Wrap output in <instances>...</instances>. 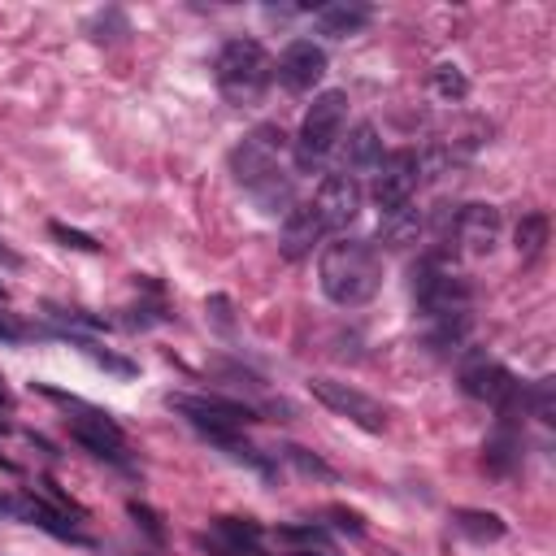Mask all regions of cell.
Masks as SVG:
<instances>
[{
    "label": "cell",
    "instance_id": "6da1fadb",
    "mask_svg": "<svg viewBox=\"0 0 556 556\" xmlns=\"http://www.w3.org/2000/svg\"><path fill=\"white\" fill-rule=\"evenodd\" d=\"M322 296L339 309H357L378 296L383 287V252L370 239H335L318 257Z\"/></svg>",
    "mask_w": 556,
    "mask_h": 556
},
{
    "label": "cell",
    "instance_id": "7a4b0ae2",
    "mask_svg": "<svg viewBox=\"0 0 556 556\" xmlns=\"http://www.w3.org/2000/svg\"><path fill=\"white\" fill-rule=\"evenodd\" d=\"M270 79H274V61L257 40H231L213 61V83H218L226 105L235 109L257 105Z\"/></svg>",
    "mask_w": 556,
    "mask_h": 556
},
{
    "label": "cell",
    "instance_id": "3957f363",
    "mask_svg": "<svg viewBox=\"0 0 556 556\" xmlns=\"http://www.w3.org/2000/svg\"><path fill=\"white\" fill-rule=\"evenodd\" d=\"M344 126H348V92H318L313 96V105L305 113V122H300V135H296V166L300 170H318L326 157L339 148V139H344Z\"/></svg>",
    "mask_w": 556,
    "mask_h": 556
},
{
    "label": "cell",
    "instance_id": "277c9868",
    "mask_svg": "<svg viewBox=\"0 0 556 556\" xmlns=\"http://www.w3.org/2000/svg\"><path fill=\"white\" fill-rule=\"evenodd\" d=\"M283 157H287V131L278 122H261L239 139L226 161H231L235 183L244 187V192H252V187H261L265 179H274L278 170H287Z\"/></svg>",
    "mask_w": 556,
    "mask_h": 556
},
{
    "label": "cell",
    "instance_id": "5b68a950",
    "mask_svg": "<svg viewBox=\"0 0 556 556\" xmlns=\"http://www.w3.org/2000/svg\"><path fill=\"white\" fill-rule=\"evenodd\" d=\"M457 378H461L465 396L491 404L496 413H517V404H522V383H517L500 361H491L487 352H474V357L461 365Z\"/></svg>",
    "mask_w": 556,
    "mask_h": 556
},
{
    "label": "cell",
    "instance_id": "8992f818",
    "mask_svg": "<svg viewBox=\"0 0 556 556\" xmlns=\"http://www.w3.org/2000/svg\"><path fill=\"white\" fill-rule=\"evenodd\" d=\"M309 391H313V400H318V404H326V409L339 413V417H348V422L361 426V431H370V435L387 431V409L374 396H365L361 387L339 383V378H313Z\"/></svg>",
    "mask_w": 556,
    "mask_h": 556
},
{
    "label": "cell",
    "instance_id": "52a82bcc",
    "mask_svg": "<svg viewBox=\"0 0 556 556\" xmlns=\"http://www.w3.org/2000/svg\"><path fill=\"white\" fill-rule=\"evenodd\" d=\"M166 404L174 413H183L187 422L205 431H239L248 422H261V413L244 400H226V396H166Z\"/></svg>",
    "mask_w": 556,
    "mask_h": 556
},
{
    "label": "cell",
    "instance_id": "ba28073f",
    "mask_svg": "<svg viewBox=\"0 0 556 556\" xmlns=\"http://www.w3.org/2000/svg\"><path fill=\"white\" fill-rule=\"evenodd\" d=\"M417 183H422V157H417L413 148L383 153V161H378V170H374V205H378V213L409 205Z\"/></svg>",
    "mask_w": 556,
    "mask_h": 556
},
{
    "label": "cell",
    "instance_id": "9c48e42d",
    "mask_svg": "<svg viewBox=\"0 0 556 556\" xmlns=\"http://www.w3.org/2000/svg\"><path fill=\"white\" fill-rule=\"evenodd\" d=\"M66 409H74L79 417H70V439L74 444H83L92 457L100 461H113V465H122V448H126V439H122V426L113 422V417L105 409H92V404H83L79 396H74Z\"/></svg>",
    "mask_w": 556,
    "mask_h": 556
},
{
    "label": "cell",
    "instance_id": "30bf717a",
    "mask_svg": "<svg viewBox=\"0 0 556 556\" xmlns=\"http://www.w3.org/2000/svg\"><path fill=\"white\" fill-rule=\"evenodd\" d=\"M274 79L287 87V92H313L326 79V48L313 40H292L274 61Z\"/></svg>",
    "mask_w": 556,
    "mask_h": 556
},
{
    "label": "cell",
    "instance_id": "8fae6325",
    "mask_svg": "<svg viewBox=\"0 0 556 556\" xmlns=\"http://www.w3.org/2000/svg\"><path fill=\"white\" fill-rule=\"evenodd\" d=\"M326 222H322V213L313 200H305V205H292L283 213V231H278V252H283L287 261H300V257H309L318 244H326Z\"/></svg>",
    "mask_w": 556,
    "mask_h": 556
},
{
    "label": "cell",
    "instance_id": "7c38bea8",
    "mask_svg": "<svg viewBox=\"0 0 556 556\" xmlns=\"http://www.w3.org/2000/svg\"><path fill=\"white\" fill-rule=\"evenodd\" d=\"M196 548L213 556H265L261 552V526L252 517H213V535H196Z\"/></svg>",
    "mask_w": 556,
    "mask_h": 556
},
{
    "label": "cell",
    "instance_id": "4fadbf2b",
    "mask_svg": "<svg viewBox=\"0 0 556 556\" xmlns=\"http://www.w3.org/2000/svg\"><path fill=\"white\" fill-rule=\"evenodd\" d=\"M361 200H365V192H361L357 179H348V174H326L318 196H313V205H318L326 231H344V226L361 213Z\"/></svg>",
    "mask_w": 556,
    "mask_h": 556
},
{
    "label": "cell",
    "instance_id": "5bb4252c",
    "mask_svg": "<svg viewBox=\"0 0 556 556\" xmlns=\"http://www.w3.org/2000/svg\"><path fill=\"white\" fill-rule=\"evenodd\" d=\"M500 231H504V222H500L496 205H465L457 213V226H452V239H457L465 252H474V257H491L500 244Z\"/></svg>",
    "mask_w": 556,
    "mask_h": 556
},
{
    "label": "cell",
    "instance_id": "9a60e30c",
    "mask_svg": "<svg viewBox=\"0 0 556 556\" xmlns=\"http://www.w3.org/2000/svg\"><path fill=\"white\" fill-rule=\"evenodd\" d=\"M517 461H522V431H517V413H500L496 426H491L487 444H483V465L487 474H513Z\"/></svg>",
    "mask_w": 556,
    "mask_h": 556
},
{
    "label": "cell",
    "instance_id": "2e32d148",
    "mask_svg": "<svg viewBox=\"0 0 556 556\" xmlns=\"http://www.w3.org/2000/svg\"><path fill=\"white\" fill-rule=\"evenodd\" d=\"M14 517L18 522H31V526H40V530H48L53 539H66V543H87V535H79L66 517L70 513H61V509H53L44 496H14Z\"/></svg>",
    "mask_w": 556,
    "mask_h": 556
},
{
    "label": "cell",
    "instance_id": "e0dca14e",
    "mask_svg": "<svg viewBox=\"0 0 556 556\" xmlns=\"http://www.w3.org/2000/svg\"><path fill=\"white\" fill-rule=\"evenodd\" d=\"M378 161H383V139H378L374 122H357L352 135L344 139V174L348 179H361V174H374Z\"/></svg>",
    "mask_w": 556,
    "mask_h": 556
},
{
    "label": "cell",
    "instance_id": "ac0fdd59",
    "mask_svg": "<svg viewBox=\"0 0 556 556\" xmlns=\"http://www.w3.org/2000/svg\"><path fill=\"white\" fill-rule=\"evenodd\" d=\"M374 22V9L361 5V0H335V5L318 9V31L326 40H348V35H361Z\"/></svg>",
    "mask_w": 556,
    "mask_h": 556
},
{
    "label": "cell",
    "instance_id": "d6986e66",
    "mask_svg": "<svg viewBox=\"0 0 556 556\" xmlns=\"http://www.w3.org/2000/svg\"><path fill=\"white\" fill-rule=\"evenodd\" d=\"M252 205H257L261 213H270V218H278V213H287L296 205V174L292 170H278L274 179H265L261 187H252Z\"/></svg>",
    "mask_w": 556,
    "mask_h": 556
},
{
    "label": "cell",
    "instance_id": "ffe728a7",
    "mask_svg": "<svg viewBox=\"0 0 556 556\" xmlns=\"http://www.w3.org/2000/svg\"><path fill=\"white\" fill-rule=\"evenodd\" d=\"M417 231H422V209L413 205H400V209H387V213H378V235L387 239V244H396V248H404V244H413L417 239Z\"/></svg>",
    "mask_w": 556,
    "mask_h": 556
},
{
    "label": "cell",
    "instance_id": "44dd1931",
    "mask_svg": "<svg viewBox=\"0 0 556 556\" xmlns=\"http://www.w3.org/2000/svg\"><path fill=\"white\" fill-rule=\"evenodd\" d=\"M452 526L474 543H496V539H504V530H509L500 513H487V509H457L452 513Z\"/></svg>",
    "mask_w": 556,
    "mask_h": 556
},
{
    "label": "cell",
    "instance_id": "7402d4cb",
    "mask_svg": "<svg viewBox=\"0 0 556 556\" xmlns=\"http://www.w3.org/2000/svg\"><path fill=\"white\" fill-rule=\"evenodd\" d=\"M274 539L287 543V548H296V556H305V552H326V548H331V535H326L318 522H283V526L274 530Z\"/></svg>",
    "mask_w": 556,
    "mask_h": 556
},
{
    "label": "cell",
    "instance_id": "603a6c76",
    "mask_svg": "<svg viewBox=\"0 0 556 556\" xmlns=\"http://www.w3.org/2000/svg\"><path fill=\"white\" fill-rule=\"evenodd\" d=\"M548 235H552L548 213H522V222H517V231H513V244L530 261V257H539V252L548 248Z\"/></svg>",
    "mask_w": 556,
    "mask_h": 556
},
{
    "label": "cell",
    "instance_id": "cb8c5ba5",
    "mask_svg": "<svg viewBox=\"0 0 556 556\" xmlns=\"http://www.w3.org/2000/svg\"><path fill=\"white\" fill-rule=\"evenodd\" d=\"M61 339H70V344H79L83 348V357L87 361H96L100 370H109V374H122V378H135L139 374V365L131 357H118V352H109V348H100L96 339H83V335H66V331H57Z\"/></svg>",
    "mask_w": 556,
    "mask_h": 556
},
{
    "label": "cell",
    "instance_id": "d4e9b609",
    "mask_svg": "<svg viewBox=\"0 0 556 556\" xmlns=\"http://www.w3.org/2000/svg\"><path fill=\"white\" fill-rule=\"evenodd\" d=\"M522 404L539 417L543 426H552L556 422V383H552V378H539L530 391H522Z\"/></svg>",
    "mask_w": 556,
    "mask_h": 556
},
{
    "label": "cell",
    "instance_id": "484cf974",
    "mask_svg": "<svg viewBox=\"0 0 556 556\" xmlns=\"http://www.w3.org/2000/svg\"><path fill=\"white\" fill-rule=\"evenodd\" d=\"M283 457H287V465H296V470L305 474V478H322V483H335V478H339L322 457H313V452H309V448H300V444H287V448H283Z\"/></svg>",
    "mask_w": 556,
    "mask_h": 556
},
{
    "label": "cell",
    "instance_id": "4316f807",
    "mask_svg": "<svg viewBox=\"0 0 556 556\" xmlns=\"http://www.w3.org/2000/svg\"><path fill=\"white\" fill-rule=\"evenodd\" d=\"M435 92L444 100H465L470 96V79L461 74V66H435Z\"/></svg>",
    "mask_w": 556,
    "mask_h": 556
},
{
    "label": "cell",
    "instance_id": "83f0119b",
    "mask_svg": "<svg viewBox=\"0 0 556 556\" xmlns=\"http://www.w3.org/2000/svg\"><path fill=\"white\" fill-rule=\"evenodd\" d=\"M48 235H53L57 244L74 248V252H100V239H92L87 231H79V226H66V222H48Z\"/></svg>",
    "mask_w": 556,
    "mask_h": 556
},
{
    "label": "cell",
    "instance_id": "f1b7e54d",
    "mask_svg": "<svg viewBox=\"0 0 556 556\" xmlns=\"http://www.w3.org/2000/svg\"><path fill=\"white\" fill-rule=\"evenodd\" d=\"M126 513H131L135 522L144 526V535H148V539H157V543L166 539V526H161V517H157L153 509H148V504H139V500H131V504H126Z\"/></svg>",
    "mask_w": 556,
    "mask_h": 556
},
{
    "label": "cell",
    "instance_id": "f546056e",
    "mask_svg": "<svg viewBox=\"0 0 556 556\" xmlns=\"http://www.w3.org/2000/svg\"><path fill=\"white\" fill-rule=\"evenodd\" d=\"M205 313L213 322H218V331H235V309H231V300H226L222 292H213L209 300H205Z\"/></svg>",
    "mask_w": 556,
    "mask_h": 556
},
{
    "label": "cell",
    "instance_id": "4dcf8cb0",
    "mask_svg": "<svg viewBox=\"0 0 556 556\" xmlns=\"http://www.w3.org/2000/svg\"><path fill=\"white\" fill-rule=\"evenodd\" d=\"M40 487H44L48 496H53V500L61 504V513H74V517H83V504H74V496H70V491L57 483V478H40Z\"/></svg>",
    "mask_w": 556,
    "mask_h": 556
},
{
    "label": "cell",
    "instance_id": "1f68e13d",
    "mask_svg": "<svg viewBox=\"0 0 556 556\" xmlns=\"http://www.w3.org/2000/svg\"><path fill=\"white\" fill-rule=\"evenodd\" d=\"M331 517H335V526H339V530H348V535H365V522H361V513L344 509V504H331Z\"/></svg>",
    "mask_w": 556,
    "mask_h": 556
},
{
    "label": "cell",
    "instance_id": "d6a6232c",
    "mask_svg": "<svg viewBox=\"0 0 556 556\" xmlns=\"http://www.w3.org/2000/svg\"><path fill=\"white\" fill-rule=\"evenodd\" d=\"M22 339H27V326L9 318V313H0V344H22Z\"/></svg>",
    "mask_w": 556,
    "mask_h": 556
},
{
    "label": "cell",
    "instance_id": "836d02e7",
    "mask_svg": "<svg viewBox=\"0 0 556 556\" xmlns=\"http://www.w3.org/2000/svg\"><path fill=\"white\" fill-rule=\"evenodd\" d=\"M0 265H5V270H18V265H22V257H18L14 248H5V244H0Z\"/></svg>",
    "mask_w": 556,
    "mask_h": 556
},
{
    "label": "cell",
    "instance_id": "e575fe53",
    "mask_svg": "<svg viewBox=\"0 0 556 556\" xmlns=\"http://www.w3.org/2000/svg\"><path fill=\"white\" fill-rule=\"evenodd\" d=\"M0 409H14V391H9L5 383H0Z\"/></svg>",
    "mask_w": 556,
    "mask_h": 556
},
{
    "label": "cell",
    "instance_id": "d590c367",
    "mask_svg": "<svg viewBox=\"0 0 556 556\" xmlns=\"http://www.w3.org/2000/svg\"><path fill=\"white\" fill-rule=\"evenodd\" d=\"M0 517H14V496H0Z\"/></svg>",
    "mask_w": 556,
    "mask_h": 556
},
{
    "label": "cell",
    "instance_id": "8d00e7d4",
    "mask_svg": "<svg viewBox=\"0 0 556 556\" xmlns=\"http://www.w3.org/2000/svg\"><path fill=\"white\" fill-rule=\"evenodd\" d=\"M0 470H5V474H18V465L9 461V457H0Z\"/></svg>",
    "mask_w": 556,
    "mask_h": 556
},
{
    "label": "cell",
    "instance_id": "74e56055",
    "mask_svg": "<svg viewBox=\"0 0 556 556\" xmlns=\"http://www.w3.org/2000/svg\"><path fill=\"white\" fill-rule=\"evenodd\" d=\"M0 435H9V422H5V417H0Z\"/></svg>",
    "mask_w": 556,
    "mask_h": 556
},
{
    "label": "cell",
    "instance_id": "f35d334b",
    "mask_svg": "<svg viewBox=\"0 0 556 556\" xmlns=\"http://www.w3.org/2000/svg\"><path fill=\"white\" fill-rule=\"evenodd\" d=\"M5 296H9V292H5V283H0V300H5Z\"/></svg>",
    "mask_w": 556,
    "mask_h": 556
}]
</instances>
